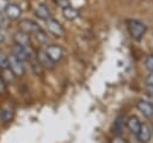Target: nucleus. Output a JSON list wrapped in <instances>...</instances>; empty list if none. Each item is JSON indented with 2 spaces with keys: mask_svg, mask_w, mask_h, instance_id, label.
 <instances>
[{
  "mask_svg": "<svg viewBox=\"0 0 153 143\" xmlns=\"http://www.w3.org/2000/svg\"><path fill=\"white\" fill-rule=\"evenodd\" d=\"M146 90H147V94L153 97V87H147L146 85Z\"/></svg>",
  "mask_w": 153,
  "mask_h": 143,
  "instance_id": "nucleus-27",
  "label": "nucleus"
},
{
  "mask_svg": "<svg viewBox=\"0 0 153 143\" xmlns=\"http://www.w3.org/2000/svg\"><path fill=\"white\" fill-rule=\"evenodd\" d=\"M44 50L55 64L59 62L63 58V49L57 44H48Z\"/></svg>",
  "mask_w": 153,
  "mask_h": 143,
  "instance_id": "nucleus-5",
  "label": "nucleus"
},
{
  "mask_svg": "<svg viewBox=\"0 0 153 143\" xmlns=\"http://www.w3.org/2000/svg\"><path fill=\"white\" fill-rule=\"evenodd\" d=\"M5 41V35H4V32H2V30L0 29V43H2Z\"/></svg>",
  "mask_w": 153,
  "mask_h": 143,
  "instance_id": "nucleus-28",
  "label": "nucleus"
},
{
  "mask_svg": "<svg viewBox=\"0 0 153 143\" xmlns=\"http://www.w3.org/2000/svg\"><path fill=\"white\" fill-rule=\"evenodd\" d=\"M145 83H146L147 87H153V72H151V73L146 77Z\"/></svg>",
  "mask_w": 153,
  "mask_h": 143,
  "instance_id": "nucleus-22",
  "label": "nucleus"
},
{
  "mask_svg": "<svg viewBox=\"0 0 153 143\" xmlns=\"http://www.w3.org/2000/svg\"><path fill=\"white\" fill-rule=\"evenodd\" d=\"M13 41L16 44H20V46H25V47H30V37L29 34L18 30L13 34Z\"/></svg>",
  "mask_w": 153,
  "mask_h": 143,
  "instance_id": "nucleus-8",
  "label": "nucleus"
},
{
  "mask_svg": "<svg viewBox=\"0 0 153 143\" xmlns=\"http://www.w3.org/2000/svg\"><path fill=\"white\" fill-rule=\"evenodd\" d=\"M5 90H6V83L2 79V77L0 76V93H4Z\"/></svg>",
  "mask_w": 153,
  "mask_h": 143,
  "instance_id": "nucleus-25",
  "label": "nucleus"
},
{
  "mask_svg": "<svg viewBox=\"0 0 153 143\" xmlns=\"http://www.w3.org/2000/svg\"><path fill=\"white\" fill-rule=\"evenodd\" d=\"M35 14L39 18V19H43V20H47L50 18V12L48 10V7L43 4L41 5H37V7L35 8Z\"/></svg>",
  "mask_w": 153,
  "mask_h": 143,
  "instance_id": "nucleus-13",
  "label": "nucleus"
},
{
  "mask_svg": "<svg viewBox=\"0 0 153 143\" xmlns=\"http://www.w3.org/2000/svg\"><path fill=\"white\" fill-rule=\"evenodd\" d=\"M59 4L62 6V8H66V7L71 6V4H69V1H68V0H61V1H59Z\"/></svg>",
  "mask_w": 153,
  "mask_h": 143,
  "instance_id": "nucleus-26",
  "label": "nucleus"
},
{
  "mask_svg": "<svg viewBox=\"0 0 153 143\" xmlns=\"http://www.w3.org/2000/svg\"><path fill=\"white\" fill-rule=\"evenodd\" d=\"M146 30H147V26L141 20H137V19L128 20V31L134 40L140 41L143 37V35L146 34Z\"/></svg>",
  "mask_w": 153,
  "mask_h": 143,
  "instance_id": "nucleus-1",
  "label": "nucleus"
},
{
  "mask_svg": "<svg viewBox=\"0 0 153 143\" xmlns=\"http://www.w3.org/2000/svg\"><path fill=\"white\" fill-rule=\"evenodd\" d=\"M12 54L16 55L17 58H19L20 60L23 61H26V60H31L33 58V53L31 50L30 47H25V46H20V44H16L12 47Z\"/></svg>",
  "mask_w": 153,
  "mask_h": 143,
  "instance_id": "nucleus-2",
  "label": "nucleus"
},
{
  "mask_svg": "<svg viewBox=\"0 0 153 143\" xmlns=\"http://www.w3.org/2000/svg\"><path fill=\"white\" fill-rule=\"evenodd\" d=\"M110 143H126V139L122 138L121 136H115V137L111 139Z\"/></svg>",
  "mask_w": 153,
  "mask_h": 143,
  "instance_id": "nucleus-23",
  "label": "nucleus"
},
{
  "mask_svg": "<svg viewBox=\"0 0 153 143\" xmlns=\"http://www.w3.org/2000/svg\"><path fill=\"white\" fill-rule=\"evenodd\" d=\"M5 14L10 20H17L22 16V10L17 4H8L5 10Z\"/></svg>",
  "mask_w": 153,
  "mask_h": 143,
  "instance_id": "nucleus-7",
  "label": "nucleus"
},
{
  "mask_svg": "<svg viewBox=\"0 0 153 143\" xmlns=\"http://www.w3.org/2000/svg\"><path fill=\"white\" fill-rule=\"evenodd\" d=\"M37 60L39 61V64L45 67V68H54L55 67V62L49 58V55L45 53L44 49H41L37 53Z\"/></svg>",
  "mask_w": 153,
  "mask_h": 143,
  "instance_id": "nucleus-9",
  "label": "nucleus"
},
{
  "mask_svg": "<svg viewBox=\"0 0 153 143\" xmlns=\"http://www.w3.org/2000/svg\"><path fill=\"white\" fill-rule=\"evenodd\" d=\"M8 67L11 68L12 73L14 76H23L24 75V65H23V60H20L19 58H17L16 55L11 54L8 56Z\"/></svg>",
  "mask_w": 153,
  "mask_h": 143,
  "instance_id": "nucleus-3",
  "label": "nucleus"
},
{
  "mask_svg": "<svg viewBox=\"0 0 153 143\" xmlns=\"http://www.w3.org/2000/svg\"><path fill=\"white\" fill-rule=\"evenodd\" d=\"M127 126H128L129 131H130L133 135L136 136L137 132H139V130H140L141 123H140V120H139L137 117H135V115H130V117L128 118V120H127Z\"/></svg>",
  "mask_w": 153,
  "mask_h": 143,
  "instance_id": "nucleus-12",
  "label": "nucleus"
},
{
  "mask_svg": "<svg viewBox=\"0 0 153 143\" xmlns=\"http://www.w3.org/2000/svg\"><path fill=\"white\" fill-rule=\"evenodd\" d=\"M0 68H8V56L2 50H0Z\"/></svg>",
  "mask_w": 153,
  "mask_h": 143,
  "instance_id": "nucleus-20",
  "label": "nucleus"
},
{
  "mask_svg": "<svg viewBox=\"0 0 153 143\" xmlns=\"http://www.w3.org/2000/svg\"><path fill=\"white\" fill-rule=\"evenodd\" d=\"M13 118V111L10 107H5L0 111V120L2 123H8Z\"/></svg>",
  "mask_w": 153,
  "mask_h": 143,
  "instance_id": "nucleus-16",
  "label": "nucleus"
},
{
  "mask_svg": "<svg viewBox=\"0 0 153 143\" xmlns=\"http://www.w3.org/2000/svg\"><path fill=\"white\" fill-rule=\"evenodd\" d=\"M45 26H47L48 31H49L51 35L56 36V37H62V36L65 35V29H63V26H62L56 19H53V18L47 19V20H45Z\"/></svg>",
  "mask_w": 153,
  "mask_h": 143,
  "instance_id": "nucleus-4",
  "label": "nucleus"
},
{
  "mask_svg": "<svg viewBox=\"0 0 153 143\" xmlns=\"http://www.w3.org/2000/svg\"><path fill=\"white\" fill-rule=\"evenodd\" d=\"M35 36H36L37 41H38L41 44H48V42H49L48 34H47V32H44L42 29H38V30L35 32Z\"/></svg>",
  "mask_w": 153,
  "mask_h": 143,
  "instance_id": "nucleus-17",
  "label": "nucleus"
},
{
  "mask_svg": "<svg viewBox=\"0 0 153 143\" xmlns=\"http://www.w3.org/2000/svg\"><path fill=\"white\" fill-rule=\"evenodd\" d=\"M123 126H124V119L122 117H118L115 119L114 123V127H112V132L115 133V136H120L123 131Z\"/></svg>",
  "mask_w": 153,
  "mask_h": 143,
  "instance_id": "nucleus-15",
  "label": "nucleus"
},
{
  "mask_svg": "<svg viewBox=\"0 0 153 143\" xmlns=\"http://www.w3.org/2000/svg\"><path fill=\"white\" fill-rule=\"evenodd\" d=\"M30 65H31V67H32V71L36 73V75H39V73H42V65L39 64V61L37 60V58L36 59H31L30 60Z\"/></svg>",
  "mask_w": 153,
  "mask_h": 143,
  "instance_id": "nucleus-18",
  "label": "nucleus"
},
{
  "mask_svg": "<svg viewBox=\"0 0 153 143\" xmlns=\"http://www.w3.org/2000/svg\"><path fill=\"white\" fill-rule=\"evenodd\" d=\"M7 6H8V1L7 0H0V12H5Z\"/></svg>",
  "mask_w": 153,
  "mask_h": 143,
  "instance_id": "nucleus-24",
  "label": "nucleus"
},
{
  "mask_svg": "<svg viewBox=\"0 0 153 143\" xmlns=\"http://www.w3.org/2000/svg\"><path fill=\"white\" fill-rule=\"evenodd\" d=\"M8 18H7V16L5 14V16H1L0 14V29H2V28H7V24H8Z\"/></svg>",
  "mask_w": 153,
  "mask_h": 143,
  "instance_id": "nucleus-21",
  "label": "nucleus"
},
{
  "mask_svg": "<svg viewBox=\"0 0 153 143\" xmlns=\"http://www.w3.org/2000/svg\"><path fill=\"white\" fill-rule=\"evenodd\" d=\"M62 13H63V17H65L67 20H75V19L80 16V12H79L76 8L72 7V6H68V7L63 8Z\"/></svg>",
  "mask_w": 153,
  "mask_h": 143,
  "instance_id": "nucleus-14",
  "label": "nucleus"
},
{
  "mask_svg": "<svg viewBox=\"0 0 153 143\" xmlns=\"http://www.w3.org/2000/svg\"><path fill=\"white\" fill-rule=\"evenodd\" d=\"M39 28V25L32 19H22L19 22V30L26 34H35Z\"/></svg>",
  "mask_w": 153,
  "mask_h": 143,
  "instance_id": "nucleus-6",
  "label": "nucleus"
},
{
  "mask_svg": "<svg viewBox=\"0 0 153 143\" xmlns=\"http://www.w3.org/2000/svg\"><path fill=\"white\" fill-rule=\"evenodd\" d=\"M143 65L149 71V72H153V54H149V55H146L145 59H143Z\"/></svg>",
  "mask_w": 153,
  "mask_h": 143,
  "instance_id": "nucleus-19",
  "label": "nucleus"
},
{
  "mask_svg": "<svg viewBox=\"0 0 153 143\" xmlns=\"http://www.w3.org/2000/svg\"><path fill=\"white\" fill-rule=\"evenodd\" d=\"M136 137H137V139H139L141 143H147V142L151 139V137H152V132H151L149 127H148L146 124H141L140 130H139Z\"/></svg>",
  "mask_w": 153,
  "mask_h": 143,
  "instance_id": "nucleus-11",
  "label": "nucleus"
},
{
  "mask_svg": "<svg viewBox=\"0 0 153 143\" xmlns=\"http://www.w3.org/2000/svg\"><path fill=\"white\" fill-rule=\"evenodd\" d=\"M137 109L146 117V118H152L153 117V105L148 101L145 100H140L137 102Z\"/></svg>",
  "mask_w": 153,
  "mask_h": 143,
  "instance_id": "nucleus-10",
  "label": "nucleus"
}]
</instances>
